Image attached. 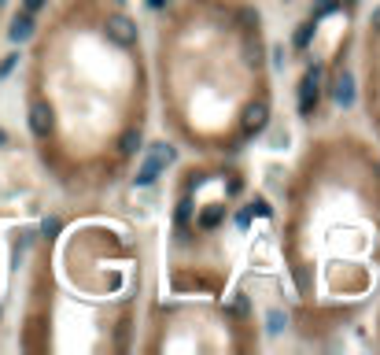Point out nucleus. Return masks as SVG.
<instances>
[{"instance_id": "8", "label": "nucleus", "mask_w": 380, "mask_h": 355, "mask_svg": "<svg viewBox=\"0 0 380 355\" xmlns=\"http://www.w3.org/2000/svg\"><path fill=\"white\" fill-rule=\"evenodd\" d=\"M12 67H15V56H8L4 63H0V78H4V74H8V71H12Z\"/></svg>"}, {"instance_id": "3", "label": "nucleus", "mask_w": 380, "mask_h": 355, "mask_svg": "<svg viewBox=\"0 0 380 355\" xmlns=\"http://www.w3.org/2000/svg\"><path fill=\"white\" fill-rule=\"evenodd\" d=\"M266 122H269V104H266V100H255V104L244 111V134H247V137H251V134H263Z\"/></svg>"}, {"instance_id": "7", "label": "nucleus", "mask_w": 380, "mask_h": 355, "mask_svg": "<svg viewBox=\"0 0 380 355\" xmlns=\"http://www.w3.org/2000/svg\"><path fill=\"white\" fill-rule=\"evenodd\" d=\"M41 4H45V0H23V12H30V15H34Z\"/></svg>"}, {"instance_id": "4", "label": "nucleus", "mask_w": 380, "mask_h": 355, "mask_svg": "<svg viewBox=\"0 0 380 355\" xmlns=\"http://www.w3.org/2000/svg\"><path fill=\"white\" fill-rule=\"evenodd\" d=\"M299 107H303V115H314V107H318V78H314V74H307V78H303Z\"/></svg>"}, {"instance_id": "1", "label": "nucleus", "mask_w": 380, "mask_h": 355, "mask_svg": "<svg viewBox=\"0 0 380 355\" xmlns=\"http://www.w3.org/2000/svg\"><path fill=\"white\" fill-rule=\"evenodd\" d=\"M107 37L122 48H133L137 45V23L129 19L126 12H111L107 15Z\"/></svg>"}, {"instance_id": "6", "label": "nucleus", "mask_w": 380, "mask_h": 355, "mask_svg": "<svg viewBox=\"0 0 380 355\" xmlns=\"http://www.w3.org/2000/svg\"><path fill=\"white\" fill-rule=\"evenodd\" d=\"M118 152H122V156L140 152V126H129V130L122 134V145H118Z\"/></svg>"}, {"instance_id": "9", "label": "nucleus", "mask_w": 380, "mask_h": 355, "mask_svg": "<svg viewBox=\"0 0 380 355\" xmlns=\"http://www.w3.org/2000/svg\"><path fill=\"white\" fill-rule=\"evenodd\" d=\"M369 30H377V34H380V8L373 12V19H369Z\"/></svg>"}, {"instance_id": "2", "label": "nucleus", "mask_w": 380, "mask_h": 355, "mask_svg": "<svg viewBox=\"0 0 380 355\" xmlns=\"http://www.w3.org/2000/svg\"><path fill=\"white\" fill-rule=\"evenodd\" d=\"M30 130H34V137H41V141L52 134V111H48L45 100H34V104H30Z\"/></svg>"}, {"instance_id": "5", "label": "nucleus", "mask_w": 380, "mask_h": 355, "mask_svg": "<svg viewBox=\"0 0 380 355\" xmlns=\"http://www.w3.org/2000/svg\"><path fill=\"white\" fill-rule=\"evenodd\" d=\"M8 34H12V41H26L30 34H34V19H30V12L15 15V19H12V30H8Z\"/></svg>"}, {"instance_id": "10", "label": "nucleus", "mask_w": 380, "mask_h": 355, "mask_svg": "<svg viewBox=\"0 0 380 355\" xmlns=\"http://www.w3.org/2000/svg\"><path fill=\"white\" fill-rule=\"evenodd\" d=\"M151 4H155V8H159V4H162V0H151Z\"/></svg>"}, {"instance_id": "11", "label": "nucleus", "mask_w": 380, "mask_h": 355, "mask_svg": "<svg viewBox=\"0 0 380 355\" xmlns=\"http://www.w3.org/2000/svg\"><path fill=\"white\" fill-rule=\"evenodd\" d=\"M0 4H4V0H0Z\"/></svg>"}]
</instances>
